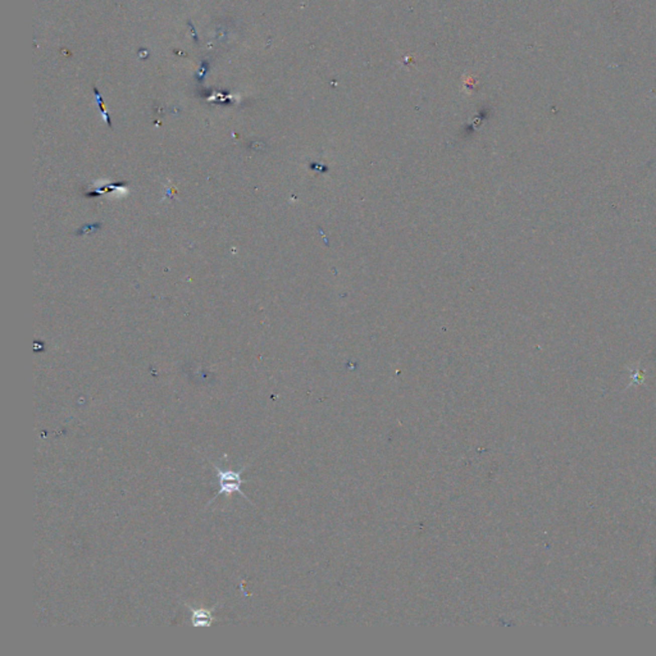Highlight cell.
I'll use <instances>...</instances> for the list:
<instances>
[{
  "label": "cell",
  "mask_w": 656,
  "mask_h": 656,
  "mask_svg": "<svg viewBox=\"0 0 656 656\" xmlns=\"http://www.w3.org/2000/svg\"><path fill=\"white\" fill-rule=\"evenodd\" d=\"M190 611H191V624L192 627H211L214 622L213 610L215 606L211 609L206 608H194L186 604Z\"/></svg>",
  "instance_id": "obj_2"
},
{
  "label": "cell",
  "mask_w": 656,
  "mask_h": 656,
  "mask_svg": "<svg viewBox=\"0 0 656 656\" xmlns=\"http://www.w3.org/2000/svg\"><path fill=\"white\" fill-rule=\"evenodd\" d=\"M213 467L214 469H215V472H217L218 479H220V491H218L217 494H215V496L209 501V504H211L213 500L215 499V497L221 496V495L231 496V495L235 494V492L240 494L243 497H245L249 502H251L250 499L246 496V494H244L243 491H241V485H243L241 474H243L244 469L246 468V465H244L243 468L237 472L231 471V469H222L215 464H213Z\"/></svg>",
  "instance_id": "obj_1"
},
{
  "label": "cell",
  "mask_w": 656,
  "mask_h": 656,
  "mask_svg": "<svg viewBox=\"0 0 656 656\" xmlns=\"http://www.w3.org/2000/svg\"><path fill=\"white\" fill-rule=\"evenodd\" d=\"M95 92H96V97H97V100H99V103H100V104H101V99H100V95H99V92H97V91H96V90H95ZM103 113H104V117H105V120H106V121H108V123H109V120H108V117H106V116H105V112H104V109H103ZM109 125H111V123H109Z\"/></svg>",
  "instance_id": "obj_3"
}]
</instances>
